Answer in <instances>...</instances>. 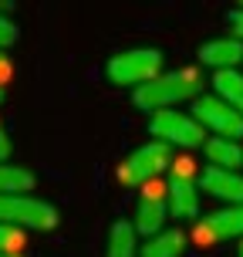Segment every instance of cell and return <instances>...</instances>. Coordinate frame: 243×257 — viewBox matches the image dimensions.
<instances>
[{
    "label": "cell",
    "instance_id": "obj_1",
    "mask_svg": "<svg viewBox=\"0 0 243 257\" xmlns=\"http://www.w3.org/2000/svg\"><path fill=\"white\" fill-rule=\"evenodd\" d=\"M199 88H203V78L196 68H179V71H162V75L142 85V88L132 91V102L139 105L142 112H166L179 102H196L199 98Z\"/></svg>",
    "mask_w": 243,
    "mask_h": 257
},
{
    "label": "cell",
    "instance_id": "obj_2",
    "mask_svg": "<svg viewBox=\"0 0 243 257\" xmlns=\"http://www.w3.org/2000/svg\"><path fill=\"white\" fill-rule=\"evenodd\" d=\"M105 75L112 85H132V88H142L162 75V51L159 48H128V51H118L108 58L105 64Z\"/></svg>",
    "mask_w": 243,
    "mask_h": 257
},
{
    "label": "cell",
    "instance_id": "obj_3",
    "mask_svg": "<svg viewBox=\"0 0 243 257\" xmlns=\"http://www.w3.org/2000/svg\"><path fill=\"white\" fill-rule=\"evenodd\" d=\"M172 166V149H169L166 142H145L139 149H132V153L122 159V166H118V183H125V186H149L155 183L166 169Z\"/></svg>",
    "mask_w": 243,
    "mask_h": 257
},
{
    "label": "cell",
    "instance_id": "obj_4",
    "mask_svg": "<svg viewBox=\"0 0 243 257\" xmlns=\"http://www.w3.org/2000/svg\"><path fill=\"white\" fill-rule=\"evenodd\" d=\"M0 223L17 230H54L58 210L38 196H0Z\"/></svg>",
    "mask_w": 243,
    "mask_h": 257
},
{
    "label": "cell",
    "instance_id": "obj_5",
    "mask_svg": "<svg viewBox=\"0 0 243 257\" xmlns=\"http://www.w3.org/2000/svg\"><path fill=\"white\" fill-rule=\"evenodd\" d=\"M149 132L155 136V142H166V146H179V149H199L209 136L206 128L186 112L166 108V112H155L149 118Z\"/></svg>",
    "mask_w": 243,
    "mask_h": 257
},
{
    "label": "cell",
    "instance_id": "obj_6",
    "mask_svg": "<svg viewBox=\"0 0 243 257\" xmlns=\"http://www.w3.org/2000/svg\"><path fill=\"white\" fill-rule=\"evenodd\" d=\"M192 118L203 128H209L216 139H243V115L233 105L219 102L216 95H199L192 102Z\"/></svg>",
    "mask_w": 243,
    "mask_h": 257
},
{
    "label": "cell",
    "instance_id": "obj_7",
    "mask_svg": "<svg viewBox=\"0 0 243 257\" xmlns=\"http://www.w3.org/2000/svg\"><path fill=\"white\" fill-rule=\"evenodd\" d=\"M166 220H169L166 186H159V183L142 186V196H139V203H135V217H132L135 233H142V237L149 240V237L166 230Z\"/></svg>",
    "mask_w": 243,
    "mask_h": 257
},
{
    "label": "cell",
    "instance_id": "obj_8",
    "mask_svg": "<svg viewBox=\"0 0 243 257\" xmlns=\"http://www.w3.org/2000/svg\"><path fill=\"white\" fill-rule=\"evenodd\" d=\"M196 237L203 244H216V240H230L240 237L243 240V203L240 206H223L216 213H206L196 227Z\"/></svg>",
    "mask_w": 243,
    "mask_h": 257
},
{
    "label": "cell",
    "instance_id": "obj_9",
    "mask_svg": "<svg viewBox=\"0 0 243 257\" xmlns=\"http://www.w3.org/2000/svg\"><path fill=\"white\" fill-rule=\"evenodd\" d=\"M196 186H199L203 193H209V196L223 200V203H230V206H240L243 203V176H240V173L206 166L203 173H199Z\"/></svg>",
    "mask_w": 243,
    "mask_h": 257
},
{
    "label": "cell",
    "instance_id": "obj_10",
    "mask_svg": "<svg viewBox=\"0 0 243 257\" xmlns=\"http://www.w3.org/2000/svg\"><path fill=\"white\" fill-rule=\"evenodd\" d=\"M166 203L169 213L179 220H189L199 213V186L196 180H186V176H169L166 183Z\"/></svg>",
    "mask_w": 243,
    "mask_h": 257
},
{
    "label": "cell",
    "instance_id": "obj_11",
    "mask_svg": "<svg viewBox=\"0 0 243 257\" xmlns=\"http://www.w3.org/2000/svg\"><path fill=\"white\" fill-rule=\"evenodd\" d=\"M199 61L213 71H233L243 61V41L240 38H213L199 48Z\"/></svg>",
    "mask_w": 243,
    "mask_h": 257
},
{
    "label": "cell",
    "instance_id": "obj_12",
    "mask_svg": "<svg viewBox=\"0 0 243 257\" xmlns=\"http://www.w3.org/2000/svg\"><path fill=\"white\" fill-rule=\"evenodd\" d=\"M189 247V237L179 227H166L162 233L149 237L145 244L139 247V257H182Z\"/></svg>",
    "mask_w": 243,
    "mask_h": 257
},
{
    "label": "cell",
    "instance_id": "obj_13",
    "mask_svg": "<svg viewBox=\"0 0 243 257\" xmlns=\"http://www.w3.org/2000/svg\"><path fill=\"white\" fill-rule=\"evenodd\" d=\"M203 153L206 159H209V166L216 169H230V173H236V166H243V146L233 139H206L203 142Z\"/></svg>",
    "mask_w": 243,
    "mask_h": 257
},
{
    "label": "cell",
    "instance_id": "obj_14",
    "mask_svg": "<svg viewBox=\"0 0 243 257\" xmlns=\"http://www.w3.org/2000/svg\"><path fill=\"white\" fill-rule=\"evenodd\" d=\"M105 257H139V233L132 227V220H115L112 223Z\"/></svg>",
    "mask_w": 243,
    "mask_h": 257
},
{
    "label": "cell",
    "instance_id": "obj_15",
    "mask_svg": "<svg viewBox=\"0 0 243 257\" xmlns=\"http://www.w3.org/2000/svg\"><path fill=\"white\" fill-rule=\"evenodd\" d=\"M34 186H38V176L27 166L0 163V196H27Z\"/></svg>",
    "mask_w": 243,
    "mask_h": 257
},
{
    "label": "cell",
    "instance_id": "obj_16",
    "mask_svg": "<svg viewBox=\"0 0 243 257\" xmlns=\"http://www.w3.org/2000/svg\"><path fill=\"white\" fill-rule=\"evenodd\" d=\"M213 88H216V98L226 105H236L243 102V75L233 68V71H213Z\"/></svg>",
    "mask_w": 243,
    "mask_h": 257
},
{
    "label": "cell",
    "instance_id": "obj_17",
    "mask_svg": "<svg viewBox=\"0 0 243 257\" xmlns=\"http://www.w3.org/2000/svg\"><path fill=\"white\" fill-rule=\"evenodd\" d=\"M24 244H27V230L0 223V254H24Z\"/></svg>",
    "mask_w": 243,
    "mask_h": 257
},
{
    "label": "cell",
    "instance_id": "obj_18",
    "mask_svg": "<svg viewBox=\"0 0 243 257\" xmlns=\"http://www.w3.org/2000/svg\"><path fill=\"white\" fill-rule=\"evenodd\" d=\"M17 24L11 21V14H7V4H0V48H11L17 44Z\"/></svg>",
    "mask_w": 243,
    "mask_h": 257
},
{
    "label": "cell",
    "instance_id": "obj_19",
    "mask_svg": "<svg viewBox=\"0 0 243 257\" xmlns=\"http://www.w3.org/2000/svg\"><path fill=\"white\" fill-rule=\"evenodd\" d=\"M11 153H14V142H11V136L0 128V163H11Z\"/></svg>",
    "mask_w": 243,
    "mask_h": 257
},
{
    "label": "cell",
    "instance_id": "obj_20",
    "mask_svg": "<svg viewBox=\"0 0 243 257\" xmlns=\"http://www.w3.org/2000/svg\"><path fill=\"white\" fill-rule=\"evenodd\" d=\"M230 27H233V38L243 41V7H236V11L230 14Z\"/></svg>",
    "mask_w": 243,
    "mask_h": 257
},
{
    "label": "cell",
    "instance_id": "obj_21",
    "mask_svg": "<svg viewBox=\"0 0 243 257\" xmlns=\"http://www.w3.org/2000/svg\"><path fill=\"white\" fill-rule=\"evenodd\" d=\"M0 257H24V254H0Z\"/></svg>",
    "mask_w": 243,
    "mask_h": 257
},
{
    "label": "cell",
    "instance_id": "obj_22",
    "mask_svg": "<svg viewBox=\"0 0 243 257\" xmlns=\"http://www.w3.org/2000/svg\"><path fill=\"white\" fill-rule=\"evenodd\" d=\"M236 112H240V115H243V102H240V105H236Z\"/></svg>",
    "mask_w": 243,
    "mask_h": 257
},
{
    "label": "cell",
    "instance_id": "obj_23",
    "mask_svg": "<svg viewBox=\"0 0 243 257\" xmlns=\"http://www.w3.org/2000/svg\"><path fill=\"white\" fill-rule=\"evenodd\" d=\"M240 257H243V240H240Z\"/></svg>",
    "mask_w": 243,
    "mask_h": 257
},
{
    "label": "cell",
    "instance_id": "obj_24",
    "mask_svg": "<svg viewBox=\"0 0 243 257\" xmlns=\"http://www.w3.org/2000/svg\"><path fill=\"white\" fill-rule=\"evenodd\" d=\"M0 102H4V88H0Z\"/></svg>",
    "mask_w": 243,
    "mask_h": 257
},
{
    "label": "cell",
    "instance_id": "obj_25",
    "mask_svg": "<svg viewBox=\"0 0 243 257\" xmlns=\"http://www.w3.org/2000/svg\"><path fill=\"white\" fill-rule=\"evenodd\" d=\"M0 58H4V54H0Z\"/></svg>",
    "mask_w": 243,
    "mask_h": 257
}]
</instances>
